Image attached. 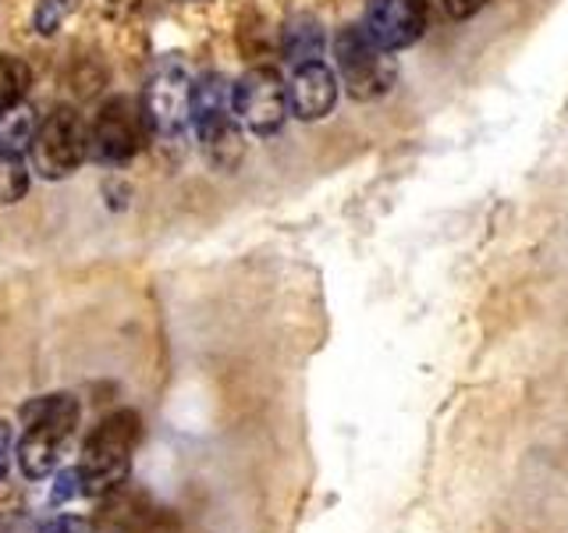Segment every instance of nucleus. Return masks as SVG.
Masks as SVG:
<instances>
[{
	"label": "nucleus",
	"instance_id": "obj_1",
	"mask_svg": "<svg viewBox=\"0 0 568 533\" xmlns=\"http://www.w3.org/2000/svg\"><path fill=\"white\" fill-rule=\"evenodd\" d=\"M142 438V420L135 409H118V413L103 416L93 434L82 444L79 473H82V491L89 497H103L124 484L132 473V452Z\"/></svg>",
	"mask_w": 568,
	"mask_h": 533
},
{
	"label": "nucleus",
	"instance_id": "obj_2",
	"mask_svg": "<svg viewBox=\"0 0 568 533\" xmlns=\"http://www.w3.org/2000/svg\"><path fill=\"white\" fill-rule=\"evenodd\" d=\"M334 53L342 82L355 100H377L395 86V64L363 29H345L334 40Z\"/></svg>",
	"mask_w": 568,
	"mask_h": 533
},
{
	"label": "nucleus",
	"instance_id": "obj_3",
	"mask_svg": "<svg viewBox=\"0 0 568 533\" xmlns=\"http://www.w3.org/2000/svg\"><path fill=\"white\" fill-rule=\"evenodd\" d=\"M231 111L248 132L256 135H274L284 114H288V86L281 82L274 68H253L231 89Z\"/></svg>",
	"mask_w": 568,
	"mask_h": 533
},
{
	"label": "nucleus",
	"instance_id": "obj_4",
	"mask_svg": "<svg viewBox=\"0 0 568 533\" xmlns=\"http://www.w3.org/2000/svg\"><path fill=\"white\" fill-rule=\"evenodd\" d=\"M89 153V132L75 111L58 107L32 135V160L47 178H64Z\"/></svg>",
	"mask_w": 568,
	"mask_h": 533
},
{
	"label": "nucleus",
	"instance_id": "obj_5",
	"mask_svg": "<svg viewBox=\"0 0 568 533\" xmlns=\"http://www.w3.org/2000/svg\"><path fill=\"white\" fill-rule=\"evenodd\" d=\"M142 139H146L142 107L129 97H114L100 107L93 132H89V147L106 164H124V160H132L142 150Z\"/></svg>",
	"mask_w": 568,
	"mask_h": 533
},
{
	"label": "nucleus",
	"instance_id": "obj_6",
	"mask_svg": "<svg viewBox=\"0 0 568 533\" xmlns=\"http://www.w3.org/2000/svg\"><path fill=\"white\" fill-rule=\"evenodd\" d=\"M430 26V8L426 0H373L366 11L363 32L384 53L413 47Z\"/></svg>",
	"mask_w": 568,
	"mask_h": 533
},
{
	"label": "nucleus",
	"instance_id": "obj_7",
	"mask_svg": "<svg viewBox=\"0 0 568 533\" xmlns=\"http://www.w3.org/2000/svg\"><path fill=\"white\" fill-rule=\"evenodd\" d=\"M142 118H146L153 124V132L160 135H178L185 129L192 118V82L182 68H164L160 76H153Z\"/></svg>",
	"mask_w": 568,
	"mask_h": 533
},
{
	"label": "nucleus",
	"instance_id": "obj_8",
	"mask_svg": "<svg viewBox=\"0 0 568 533\" xmlns=\"http://www.w3.org/2000/svg\"><path fill=\"white\" fill-rule=\"evenodd\" d=\"M153 497L146 487L132 484V480H124L114 491H106L100 497V509L93 515V530L97 533H135L142 523L153 515Z\"/></svg>",
	"mask_w": 568,
	"mask_h": 533
},
{
	"label": "nucleus",
	"instance_id": "obj_9",
	"mask_svg": "<svg viewBox=\"0 0 568 533\" xmlns=\"http://www.w3.org/2000/svg\"><path fill=\"white\" fill-rule=\"evenodd\" d=\"M337 103V76L324 64V61H313V64H302L295 71V79L288 86V107L292 114L302 121H320L331 114V107Z\"/></svg>",
	"mask_w": 568,
	"mask_h": 533
},
{
	"label": "nucleus",
	"instance_id": "obj_10",
	"mask_svg": "<svg viewBox=\"0 0 568 533\" xmlns=\"http://www.w3.org/2000/svg\"><path fill=\"white\" fill-rule=\"evenodd\" d=\"M79 399L68 395V391H53V395H40L22 405V423L29 434L50 438L58 444H68V438L75 434L79 426Z\"/></svg>",
	"mask_w": 568,
	"mask_h": 533
},
{
	"label": "nucleus",
	"instance_id": "obj_11",
	"mask_svg": "<svg viewBox=\"0 0 568 533\" xmlns=\"http://www.w3.org/2000/svg\"><path fill=\"white\" fill-rule=\"evenodd\" d=\"M195 129H200L203 153L213 168L231 171L242 160V135H239L235 124H231L227 114H213V118L195 121Z\"/></svg>",
	"mask_w": 568,
	"mask_h": 533
},
{
	"label": "nucleus",
	"instance_id": "obj_12",
	"mask_svg": "<svg viewBox=\"0 0 568 533\" xmlns=\"http://www.w3.org/2000/svg\"><path fill=\"white\" fill-rule=\"evenodd\" d=\"M61 455H64V444L22 431V441H18V470H22L29 480H47L53 470H58Z\"/></svg>",
	"mask_w": 568,
	"mask_h": 533
},
{
	"label": "nucleus",
	"instance_id": "obj_13",
	"mask_svg": "<svg viewBox=\"0 0 568 533\" xmlns=\"http://www.w3.org/2000/svg\"><path fill=\"white\" fill-rule=\"evenodd\" d=\"M36 135V114L29 103H4L0 107V153H18L22 157L26 147H32Z\"/></svg>",
	"mask_w": 568,
	"mask_h": 533
},
{
	"label": "nucleus",
	"instance_id": "obj_14",
	"mask_svg": "<svg viewBox=\"0 0 568 533\" xmlns=\"http://www.w3.org/2000/svg\"><path fill=\"white\" fill-rule=\"evenodd\" d=\"M324 53V29L313 18H295V22L284 29V58H288L295 68L320 61Z\"/></svg>",
	"mask_w": 568,
	"mask_h": 533
},
{
	"label": "nucleus",
	"instance_id": "obj_15",
	"mask_svg": "<svg viewBox=\"0 0 568 533\" xmlns=\"http://www.w3.org/2000/svg\"><path fill=\"white\" fill-rule=\"evenodd\" d=\"M224 103H227V93H224V79L221 76H206V79H200L192 86V121L224 114Z\"/></svg>",
	"mask_w": 568,
	"mask_h": 533
},
{
	"label": "nucleus",
	"instance_id": "obj_16",
	"mask_svg": "<svg viewBox=\"0 0 568 533\" xmlns=\"http://www.w3.org/2000/svg\"><path fill=\"white\" fill-rule=\"evenodd\" d=\"M32 86V71L26 61L18 58H8V53H0V107L4 103H18Z\"/></svg>",
	"mask_w": 568,
	"mask_h": 533
},
{
	"label": "nucleus",
	"instance_id": "obj_17",
	"mask_svg": "<svg viewBox=\"0 0 568 533\" xmlns=\"http://www.w3.org/2000/svg\"><path fill=\"white\" fill-rule=\"evenodd\" d=\"M29 192V171L18 153H0V207L18 203Z\"/></svg>",
	"mask_w": 568,
	"mask_h": 533
},
{
	"label": "nucleus",
	"instance_id": "obj_18",
	"mask_svg": "<svg viewBox=\"0 0 568 533\" xmlns=\"http://www.w3.org/2000/svg\"><path fill=\"white\" fill-rule=\"evenodd\" d=\"M79 494H85L82 491V473H79V466L61 470L58 473V484H53V502L64 505V502H71V497H79Z\"/></svg>",
	"mask_w": 568,
	"mask_h": 533
},
{
	"label": "nucleus",
	"instance_id": "obj_19",
	"mask_svg": "<svg viewBox=\"0 0 568 533\" xmlns=\"http://www.w3.org/2000/svg\"><path fill=\"white\" fill-rule=\"evenodd\" d=\"M40 533H93V520H82V515H53L40 526Z\"/></svg>",
	"mask_w": 568,
	"mask_h": 533
},
{
	"label": "nucleus",
	"instance_id": "obj_20",
	"mask_svg": "<svg viewBox=\"0 0 568 533\" xmlns=\"http://www.w3.org/2000/svg\"><path fill=\"white\" fill-rule=\"evenodd\" d=\"M135 533H182V523L171 509H153V515Z\"/></svg>",
	"mask_w": 568,
	"mask_h": 533
},
{
	"label": "nucleus",
	"instance_id": "obj_21",
	"mask_svg": "<svg viewBox=\"0 0 568 533\" xmlns=\"http://www.w3.org/2000/svg\"><path fill=\"white\" fill-rule=\"evenodd\" d=\"M490 0H444V11L452 18H473L476 11H484Z\"/></svg>",
	"mask_w": 568,
	"mask_h": 533
},
{
	"label": "nucleus",
	"instance_id": "obj_22",
	"mask_svg": "<svg viewBox=\"0 0 568 533\" xmlns=\"http://www.w3.org/2000/svg\"><path fill=\"white\" fill-rule=\"evenodd\" d=\"M11 441H14V434H11V426H8V420H0V476H8Z\"/></svg>",
	"mask_w": 568,
	"mask_h": 533
}]
</instances>
